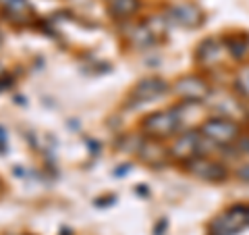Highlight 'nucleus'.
<instances>
[{
	"mask_svg": "<svg viewBox=\"0 0 249 235\" xmlns=\"http://www.w3.org/2000/svg\"><path fill=\"white\" fill-rule=\"evenodd\" d=\"M160 92H164V83L158 81V79H147V81H143V83H139L137 96H142V98H152V96H156V94H160Z\"/></svg>",
	"mask_w": 249,
	"mask_h": 235,
	"instance_id": "nucleus-6",
	"label": "nucleus"
},
{
	"mask_svg": "<svg viewBox=\"0 0 249 235\" xmlns=\"http://www.w3.org/2000/svg\"><path fill=\"white\" fill-rule=\"evenodd\" d=\"M173 15H177V21L183 23V25H196L197 19H199V11L196 6H177L173 11Z\"/></svg>",
	"mask_w": 249,
	"mask_h": 235,
	"instance_id": "nucleus-4",
	"label": "nucleus"
},
{
	"mask_svg": "<svg viewBox=\"0 0 249 235\" xmlns=\"http://www.w3.org/2000/svg\"><path fill=\"white\" fill-rule=\"evenodd\" d=\"M177 127V117L170 113H162V115H154L147 119L145 129L152 133H160V136H166Z\"/></svg>",
	"mask_w": 249,
	"mask_h": 235,
	"instance_id": "nucleus-3",
	"label": "nucleus"
},
{
	"mask_svg": "<svg viewBox=\"0 0 249 235\" xmlns=\"http://www.w3.org/2000/svg\"><path fill=\"white\" fill-rule=\"evenodd\" d=\"M204 133H208V137L216 142H231L237 136V125L224 119H214L204 125Z\"/></svg>",
	"mask_w": 249,
	"mask_h": 235,
	"instance_id": "nucleus-2",
	"label": "nucleus"
},
{
	"mask_svg": "<svg viewBox=\"0 0 249 235\" xmlns=\"http://www.w3.org/2000/svg\"><path fill=\"white\" fill-rule=\"evenodd\" d=\"M193 148H196V137L191 136H185V137H181L177 142V148H175V152L178 154V156H185V154H189V152H193Z\"/></svg>",
	"mask_w": 249,
	"mask_h": 235,
	"instance_id": "nucleus-7",
	"label": "nucleus"
},
{
	"mask_svg": "<svg viewBox=\"0 0 249 235\" xmlns=\"http://www.w3.org/2000/svg\"><path fill=\"white\" fill-rule=\"evenodd\" d=\"M241 83H243V88H245V92L249 94V79H245V77H241Z\"/></svg>",
	"mask_w": 249,
	"mask_h": 235,
	"instance_id": "nucleus-9",
	"label": "nucleus"
},
{
	"mask_svg": "<svg viewBox=\"0 0 249 235\" xmlns=\"http://www.w3.org/2000/svg\"><path fill=\"white\" fill-rule=\"evenodd\" d=\"M245 208H232L231 213L220 216L218 221L212 225V235H232L245 225Z\"/></svg>",
	"mask_w": 249,
	"mask_h": 235,
	"instance_id": "nucleus-1",
	"label": "nucleus"
},
{
	"mask_svg": "<svg viewBox=\"0 0 249 235\" xmlns=\"http://www.w3.org/2000/svg\"><path fill=\"white\" fill-rule=\"evenodd\" d=\"M193 169H204V171H199V177H204V179H210V181H214V179H222L224 177V171L218 167V164H212V162H206V160H201V162H193L191 164Z\"/></svg>",
	"mask_w": 249,
	"mask_h": 235,
	"instance_id": "nucleus-5",
	"label": "nucleus"
},
{
	"mask_svg": "<svg viewBox=\"0 0 249 235\" xmlns=\"http://www.w3.org/2000/svg\"><path fill=\"white\" fill-rule=\"evenodd\" d=\"M239 177H241V179H245V181H249V167L241 169V171H239Z\"/></svg>",
	"mask_w": 249,
	"mask_h": 235,
	"instance_id": "nucleus-8",
	"label": "nucleus"
}]
</instances>
